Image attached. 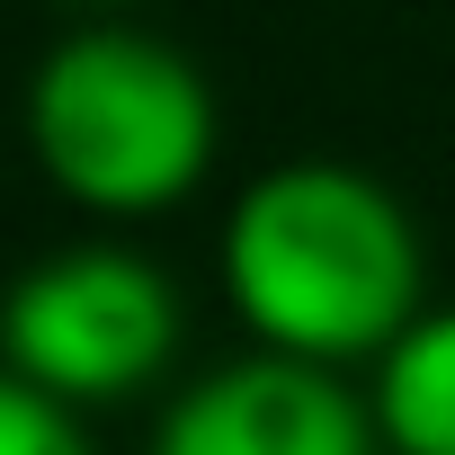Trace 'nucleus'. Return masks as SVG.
<instances>
[{
  "mask_svg": "<svg viewBox=\"0 0 455 455\" xmlns=\"http://www.w3.org/2000/svg\"><path fill=\"white\" fill-rule=\"evenodd\" d=\"M223 304L251 348L313 366H375L428 313V251L411 205L348 161H277L259 170L214 242Z\"/></svg>",
  "mask_w": 455,
  "mask_h": 455,
  "instance_id": "nucleus-1",
  "label": "nucleus"
},
{
  "mask_svg": "<svg viewBox=\"0 0 455 455\" xmlns=\"http://www.w3.org/2000/svg\"><path fill=\"white\" fill-rule=\"evenodd\" d=\"M19 125L54 196H72L99 223H152L188 205L223 143L196 54H179L152 28H116V19H90L36 54Z\"/></svg>",
  "mask_w": 455,
  "mask_h": 455,
  "instance_id": "nucleus-2",
  "label": "nucleus"
},
{
  "mask_svg": "<svg viewBox=\"0 0 455 455\" xmlns=\"http://www.w3.org/2000/svg\"><path fill=\"white\" fill-rule=\"evenodd\" d=\"M179 331L170 268L125 242H63L0 286V366L72 411L143 393L179 357Z\"/></svg>",
  "mask_w": 455,
  "mask_h": 455,
  "instance_id": "nucleus-3",
  "label": "nucleus"
},
{
  "mask_svg": "<svg viewBox=\"0 0 455 455\" xmlns=\"http://www.w3.org/2000/svg\"><path fill=\"white\" fill-rule=\"evenodd\" d=\"M152 455H384L366 393L313 357H223L152 428Z\"/></svg>",
  "mask_w": 455,
  "mask_h": 455,
  "instance_id": "nucleus-4",
  "label": "nucleus"
},
{
  "mask_svg": "<svg viewBox=\"0 0 455 455\" xmlns=\"http://www.w3.org/2000/svg\"><path fill=\"white\" fill-rule=\"evenodd\" d=\"M384 455H455V304H428L366 375Z\"/></svg>",
  "mask_w": 455,
  "mask_h": 455,
  "instance_id": "nucleus-5",
  "label": "nucleus"
},
{
  "mask_svg": "<svg viewBox=\"0 0 455 455\" xmlns=\"http://www.w3.org/2000/svg\"><path fill=\"white\" fill-rule=\"evenodd\" d=\"M0 455H99L90 428L72 419V402L36 393L28 375L0 366Z\"/></svg>",
  "mask_w": 455,
  "mask_h": 455,
  "instance_id": "nucleus-6",
  "label": "nucleus"
},
{
  "mask_svg": "<svg viewBox=\"0 0 455 455\" xmlns=\"http://www.w3.org/2000/svg\"><path fill=\"white\" fill-rule=\"evenodd\" d=\"M72 10H108V0H72Z\"/></svg>",
  "mask_w": 455,
  "mask_h": 455,
  "instance_id": "nucleus-7",
  "label": "nucleus"
}]
</instances>
